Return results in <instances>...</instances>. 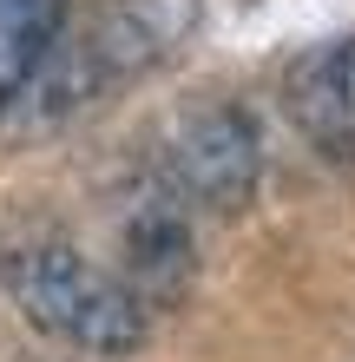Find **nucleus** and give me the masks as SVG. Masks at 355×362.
Segmentation results:
<instances>
[{
  "label": "nucleus",
  "mask_w": 355,
  "mask_h": 362,
  "mask_svg": "<svg viewBox=\"0 0 355 362\" xmlns=\"http://www.w3.org/2000/svg\"><path fill=\"white\" fill-rule=\"evenodd\" d=\"M198 270V238H191V204L178 198L164 172L138 178L119 204V284L145 310L178 303Z\"/></svg>",
  "instance_id": "3"
},
{
  "label": "nucleus",
  "mask_w": 355,
  "mask_h": 362,
  "mask_svg": "<svg viewBox=\"0 0 355 362\" xmlns=\"http://www.w3.org/2000/svg\"><path fill=\"white\" fill-rule=\"evenodd\" d=\"M7 290H13V303L27 310L33 329H53V336H66V343L92 349V356H125L152 329V310H145L119 276L92 270L59 238L13 244L7 250Z\"/></svg>",
  "instance_id": "1"
},
{
  "label": "nucleus",
  "mask_w": 355,
  "mask_h": 362,
  "mask_svg": "<svg viewBox=\"0 0 355 362\" xmlns=\"http://www.w3.org/2000/svg\"><path fill=\"white\" fill-rule=\"evenodd\" d=\"M53 40H59V0H0V105H13V93L33 79Z\"/></svg>",
  "instance_id": "5"
},
{
  "label": "nucleus",
  "mask_w": 355,
  "mask_h": 362,
  "mask_svg": "<svg viewBox=\"0 0 355 362\" xmlns=\"http://www.w3.org/2000/svg\"><path fill=\"white\" fill-rule=\"evenodd\" d=\"M257 172H263V145H257L250 112H237V105H198V112H184L172 145H164V185L191 211L250 204Z\"/></svg>",
  "instance_id": "2"
},
{
  "label": "nucleus",
  "mask_w": 355,
  "mask_h": 362,
  "mask_svg": "<svg viewBox=\"0 0 355 362\" xmlns=\"http://www.w3.org/2000/svg\"><path fill=\"white\" fill-rule=\"evenodd\" d=\"M289 112L316 139V152L355 158V33L316 47L296 66V79H289Z\"/></svg>",
  "instance_id": "4"
}]
</instances>
